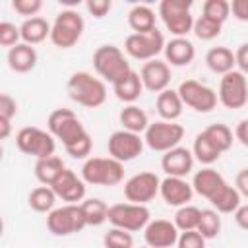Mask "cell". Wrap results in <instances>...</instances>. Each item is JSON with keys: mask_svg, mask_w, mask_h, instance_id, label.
I'll return each mask as SVG.
<instances>
[{"mask_svg": "<svg viewBox=\"0 0 248 248\" xmlns=\"http://www.w3.org/2000/svg\"><path fill=\"white\" fill-rule=\"evenodd\" d=\"M66 89L74 103L87 108H97L107 101L105 81L101 78H95L89 72H74L68 78Z\"/></svg>", "mask_w": 248, "mask_h": 248, "instance_id": "6da1fadb", "label": "cell"}, {"mask_svg": "<svg viewBox=\"0 0 248 248\" xmlns=\"http://www.w3.org/2000/svg\"><path fill=\"white\" fill-rule=\"evenodd\" d=\"M93 68L103 81H108L112 85L132 72L130 62L116 45H101L93 52Z\"/></svg>", "mask_w": 248, "mask_h": 248, "instance_id": "7a4b0ae2", "label": "cell"}, {"mask_svg": "<svg viewBox=\"0 0 248 248\" xmlns=\"http://www.w3.org/2000/svg\"><path fill=\"white\" fill-rule=\"evenodd\" d=\"M81 178L91 186H116L124 180V163L112 157H89L81 167Z\"/></svg>", "mask_w": 248, "mask_h": 248, "instance_id": "3957f363", "label": "cell"}, {"mask_svg": "<svg viewBox=\"0 0 248 248\" xmlns=\"http://www.w3.org/2000/svg\"><path fill=\"white\" fill-rule=\"evenodd\" d=\"M83 29H85V21L78 10H74V8L62 10L52 21L50 41L58 48H72L81 39Z\"/></svg>", "mask_w": 248, "mask_h": 248, "instance_id": "277c9868", "label": "cell"}, {"mask_svg": "<svg viewBox=\"0 0 248 248\" xmlns=\"http://www.w3.org/2000/svg\"><path fill=\"white\" fill-rule=\"evenodd\" d=\"M159 16L174 37H186L194 29L192 0H163L159 4Z\"/></svg>", "mask_w": 248, "mask_h": 248, "instance_id": "5b68a950", "label": "cell"}, {"mask_svg": "<svg viewBox=\"0 0 248 248\" xmlns=\"http://www.w3.org/2000/svg\"><path fill=\"white\" fill-rule=\"evenodd\" d=\"M46 128L54 136V140H60L64 147L78 141L87 134L85 126L78 118V114L72 108H56L46 118Z\"/></svg>", "mask_w": 248, "mask_h": 248, "instance_id": "8992f818", "label": "cell"}, {"mask_svg": "<svg viewBox=\"0 0 248 248\" xmlns=\"http://www.w3.org/2000/svg\"><path fill=\"white\" fill-rule=\"evenodd\" d=\"M87 227L79 203H64L46 215V229L54 236H70Z\"/></svg>", "mask_w": 248, "mask_h": 248, "instance_id": "52a82bcc", "label": "cell"}, {"mask_svg": "<svg viewBox=\"0 0 248 248\" xmlns=\"http://www.w3.org/2000/svg\"><path fill=\"white\" fill-rule=\"evenodd\" d=\"M16 145L25 155H31L35 159H45L54 155L56 140L48 130H41L37 126H23L16 134Z\"/></svg>", "mask_w": 248, "mask_h": 248, "instance_id": "ba28073f", "label": "cell"}, {"mask_svg": "<svg viewBox=\"0 0 248 248\" xmlns=\"http://www.w3.org/2000/svg\"><path fill=\"white\" fill-rule=\"evenodd\" d=\"M149 221H151V213L147 205H140L132 202L108 205V223L112 227L124 229L128 232H138L143 231Z\"/></svg>", "mask_w": 248, "mask_h": 248, "instance_id": "9c48e42d", "label": "cell"}, {"mask_svg": "<svg viewBox=\"0 0 248 248\" xmlns=\"http://www.w3.org/2000/svg\"><path fill=\"white\" fill-rule=\"evenodd\" d=\"M184 138V128L178 122H169V120H157L147 126L143 132V141L149 149L167 153L174 147H178L180 140Z\"/></svg>", "mask_w": 248, "mask_h": 248, "instance_id": "30bf717a", "label": "cell"}, {"mask_svg": "<svg viewBox=\"0 0 248 248\" xmlns=\"http://www.w3.org/2000/svg\"><path fill=\"white\" fill-rule=\"evenodd\" d=\"M165 37L159 29H153L149 33H132L124 41V50L130 58L149 62L155 60L165 50Z\"/></svg>", "mask_w": 248, "mask_h": 248, "instance_id": "8fae6325", "label": "cell"}, {"mask_svg": "<svg viewBox=\"0 0 248 248\" xmlns=\"http://www.w3.org/2000/svg\"><path fill=\"white\" fill-rule=\"evenodd\" d=\"M217 99L225 108L236 110L242 108L248 103V79L242 72L232 70L225 76H221Z\"/></svg>", "mask_w": 248, "mask_h": 248, "instance_id": "7c38bea8", "label": "cell"}, {"mask_svg": "<svg viewBox=\"0 0 248 248\" xmlns=\"http://www.w3.org/2000/svg\"><path fill=\"white\" fill-rule=\"evenodd\" d=\"M176 91L184 107H190L196 112H211L219 103L217 91L198 79H184Z\"/></svg>", "mask_w": 248, "mask_h": 248, "instance_id": "4fadbf2b", "label": "cell"}, {"mask_svg": "<svg viewBox=\"0 0 248 248\" xmlns=\"http://www.w3.org/2000/svg\"><path fill=\"white\" fill-rule=\"evenodd\" d=\"M159 188H161V178L155 172L143 170L130 176L124 182V198L132 203L147 205L149 202L155 200V196L159 194Z\"/></svg>", "mask_w": 248, "mask_h": 248, "instance_id": "5bb4252c", "label": "cell"}, {"mask_svg": "<svg viewBox=\"0 0 248 248\" xmlns=\"http://www.w3.org/2000/svg\"><path fill=\"white\" fill-rule=\"evenodd\" d=\"M143 145H145V141H143L141 134H134L128 130L112 132L107 141L108 157H112L120 163H128V161H134L136 157H140L143 151Z\"/></svg>", "mask_w": 248, "mask_h": 248, "instance_id": "9a60e30c", "label": "cell"}, {"mask_svg": "<svg viewBox=\"0 0 248 248\" xmlns=\"http://www.w3.org/2000/svg\"><path fill=\"white\" fill-rule=\"evenodd\" d=\"M180 231L169 219H151L143 229L145 246L149 248H170L178 242Z\"/></svg>", "mask_w": 248, "mask_h": 248, "instance_id": "2e32d148", "label": "cell"}, {"mask_svg": "<svg viewBox=\"0 0 248 248\" xmlns=\"http://www.w3.org/2000/svg\"><path fill=\"white\" fill-rule=\"evenodd\" d=\"M56 194L58 200L66 202V203H81L85 200V180L81 176H78L72 169H64L62 174L54 180V184L50 186Z\"/></svg>", "mask_w": 248, "mask_h": 248, "instance_id": "e0dca14e", "label": "cell"}, {"mask_svg": "<svg viewBox=\"0 0 248 248\" xmlns=\"http://www.w3.org/2000/svg\"><path fill=\"white\" fill-rule=\"evenodd\" d=\"M140 76H141V81H143V89L159 95L161 91L169 89V83H170V66L165 60L155 58V60L143 62V66L140 70Z\"/></svg>", "mask_w": 248, "mask_h": 248, "instance_id": "ac0fdd59", "label": "cell"}, {"mask_svg": "<svg viewBox=\"0 0 248 248\" xmlns=\"http://www.w3.org/2000/svg\"><path fill=\"white\" fill-rule=\"evenodd\" d=\"M159 196L167 205L172 207H182L188 205V202L194 196V188L186 178H176V176H165L161 180Z\"/></svg>", "mask_w": 248, "mask_h": 248, "instance_id": "d6986e66", "label": "cell"}, {"mask_svg": "<svg viewBox=\"0 0 248 248\" xmlns=\"http://www.w3.org/2000/svg\"><path fill=\"white\" fill-rule=\"evenodd\" d=\"M194 155L186 147H174L161 157V169L165 170L167 176H176V178H186L194 170Z\"/></svg>", "mask_w": 248, "mask_h": 248, "instance_id": "ffe728a7", "label": "cell"}, {"mask_svg": "<svg viewBox=\"0 0 248 248\" xmlns=\"http://www.w3.org/2000/svg\"><path fill=\"white\" fill-rule=\"evenodd\" d=\"M165 62L169 66H188L196 58V46L186 37H174L165 45Z\"/></svg>", "mask_w": 248, "mask_h": 248, "instance_id": "44dd1931", "label": "cell"}, {"mask_svg": "<svg viewBox=\"0 0 248 248\" xmlns=\"http://www.w3.org/2000/svg\"><path fill=\"white\" fill-rule=\"evenodd\" d=\"M37 58L39 56H37L35 46L27 45V43H19V45L12 46L8 50V56H6L10 70L16 72V74H27V72H31L37 66Z\"/></svg>", "mask_w": 248, "mask_h": 248, "instance_id": "7402d4cb", "label": "cell"}, {"mask_svg": "<svg viewBox=\"0 0 248 248\" xmlns=\"http://www.w3.org/2000/svg\"><path fill=\"white\" fill-rule=\"evenodd\" d=\"M223 184H227V180H225L223 174H221L219 170H215L213 167H203V169H200V170L194 174V178H192V188H194V192H196L198 196L205 198V200H209Z\"/></svg>", "mask_w": 248, "mask_h": 248, "instance_id": "603a6c76", "label": "cell"}, {"mask_svg": "<svg viewBox=\"0 0 248 248\" xmlns=\"http://www.w3.org/2000/svg\"><path fill=\"white\" fill-rule=\"evenodd\" d=\"M155 108L161 116V120H169V122H176L182 114V108H184V103L178 95L176 89H165L157 95V101H155Z\"/></svg>", "mask_w": 248, "mask_h": 248, "instance_id": "cb8c5ba5", "label": "cell"}, {"mask_svg": "<svg viewBox=\"0 0 248 248\" xmlns=\"http://www.w3.org/2000/svg\"><path fill=\"white\" fill-rule=\"evenodd\" d=\"M112 89H114V95H116L118 101L126 103V105H134L141 97V93H143L141 76L136 70H132L126 78H122L118 83H114Z\"/></svg>", "mask_w": 248, "mask_h": 248, "instance_id": "d4e9b609", "label": "cell"}, {"mask_svg": "<svg viewBox=\"0 0 248 248\" xmlns=\"http://www.w3.org/2000/svg\"><path fill=\"white\" fill-rule=\"evenodd\" d=\"M50 27H52V23H48V21H46L45 17H41V16L23 19V23L19 25L21 43H27V45L33 46V45L43 43L46 37L50 39Z\"/></svg>", "mask_w": 248, "mask_h": 248, "instance_id": "484cf974", "label": "cell"}, {"mask_svg": "<svg viewBox=\"0 0 248 248\" xmlns=\"http://www.w3.org/2000/svg\"><path fill=\"white\" fill-rule=\"evenodd\" d=\"M240 200H242L240 192H238L234 186H231V184L227 182V184H223L207 202L211 203V207H213L217 213H234V211L242 205Z\"/></svg>", "mask_w": 248, "mask_h": 248, "instance_id": "4316f807", "label": "cell"}, {"mask_svg": "<svg viewBox=\"0 0 248 248\" xmlns=\"http://www.w3.org/2000/svg\"><path fill=\"white\" fill-rule=\"evenodd\" d=\"M205 64L213 74L225 76L229 72L234 70L236 60H234V52L229 46H213L207 50L205 54Z\"/></svg>", "mask_w": 248, "mask_h": 248, "instance_id": "83f0119b", "label": "cell"}, {"mask_svg": "<svg viewBox=\"0 0 248 248\" xmlns=\"http://www.w3.org/2000/svg\"><path fill=\"white\" fill-rule=\"evenodd\" d=\"M155 19H157V16H155L153 8H149L147 4H136L128 12V25L134 33H149V31L157 29Z\"/></svg>", "mask_w": 248, "mask_h": 248, "instance_id": "f1b7e54d", "label": "cell"}, {"mask_svg": "<svg viewBox=\"0 0 248 248\" xmlns=\"http://www.w3.org/2000/svg\"><path fill=\"white\" fill-rule=\"evenodd\" d=\"M66 169L64 161L58 155H50L45 159H37L35 163V178L43 184V186H52L54 180L62 174V170Z\"/></svg>", "mask_w": 248, "mask_h": 248, "instance_id": "f546056e", "label": "cell"}, {"mask_svg": "<svg viewBox=\"0 0 248 248\" xmlns=\"http://www.w3.org/2000/svg\"><path fill=\"white\" fill-rule=\"evenodd\" d=\"M120 124H122V130H128V132H134V134H143L147 130V126L151 124L149 118H147V112L143 108H140L138 105H126L120 114Z\"/></svg>", "mask_w": 248, "mask_h": 248, "instance_id": "4dcf8cb0", "label": "cell"}, {"mask_svg": "<svg viewBox=\"0 0 248 248\" xmlns=\"http://www.w3.org/2000/svg\"><path fill=\"white\" fill-rule=\"evenodd\" d=\"M56 200L58 198H56V194L50 186H37L27 196L29 207L37 213H46V215L56 207Z\"/></svg>", "mask_w": 248, "mask_h": 248, "instance_id": "1f68e13d", "label": "cell"}, {"mask_svg": "<svg viewBox=\"0 0 248 248\" xmlns=\"http://www.w3.org/2000/svg\"><path fill=\"white\" fill-rule=\"evenodd\" d=\"M79 205L87 227H99L105 221H108V205L101 198H85Z\"/></svg>", "mask_w": 248, "mask_h": 248, "instance_id": "d6a6232c", "label": "cell"}, {"mask_svg": "<svg viewBox=\"0 0 248 248\" xmlns=\"http://www.w3.org/2000/svg\"><path fill=\"white\" fill-rule=\"evenodd\" d=\"M192 155H194V159H196V161H200L202 165L209 167V165H213L215 161H219L221 151H219V149L209 141V138H207L203 132H200V134L194 138Z\"/></svg>", "mask_w": 248, "mask_h": 248, "instance_id": "836d02e7", "label": "cell"}, {"mask_svg": "<svg viewBox=\"0 0 248 248\" xmlns=\"http://www.w3.org/2000/svg\"><path fill=\"white\" fill-rule=\"evenodd\" d=\"M207 138H209V141L221 151V153H225V151H229L231 147H232V141H234V134H232V130L227 126V124H223V122H215V124H209L205 130H202Z\"/></svg>", "mask_w": 248, "mask_h": 248, "instance_id": "e575fe53", "label": "cell"}, {"mask_svg": "<svg viewBox=\"0 0 248 248\" xmlns=\"http://www.w3.org/2000/svg\"><path fill=\"white\" fill-rule=\"evenodd\" d=\"M200 217H202V209L196 207V205H182L176 209L174 213V225L180 232L184 231H198V225H200Z\"/></svg>", "mask_w": 248, "mask_h": 248, "instance_id": "d590c367", "label": "cell"}, {"mask_svg": "<svg viewBox=\"0 0 248 248\" xmlns=\"http://www.w3.org/2000/svg\"><path fill=\"white\" fill-rule=\"evenodd\" d=\"M198 232H200L205 240L219 236V232H221V213H217L213 207H211V209H202Z\"/></svg>", "mask_w": 248, "mask_h": 248, "instance_id": "8d00e7d4", "label": "cell"}, {"mask_svg": "<svg viewBox=\"0 0 248 248\" xmlns=\"http://www.w3.org/2000/svg\"><path fill=\"white\" fill-rule=\"evenodd\" d=\"M202 16L217 21V23H225L231 16V2L227 0H205L202 6Z\"/></svg>", "mask_w": 248, "mask_h": 248, "instance_id": "74e56055", "label": "cell"}, {"mask_svg": "<svg viewBox=\"0 0 248 248\" xmlns=\"http://www.w3.org/2000/svg\"><path fill=\"white\" fill-rule=\"evenodd\" d=\"M221 29H223L221 23H217V21L205 17V16H200V17L194 21L192 33H194L198 39H202V41H213V39H217V37L221 35Z\"/></svg>", "mask_w": 248, "mask_h": 248, "instance_id": "f35d334b", "label": "cell"}, {"mask_svg": "<svg viewBox=\"0 0 248 248\" xmlns=\"http://www.w3.org/2000/svg\"><path fill=\"white\" fill-rule=\"evenodd\" d=\"M103 244L105 248H134V236L124 229L112 227L108 232H105Z\"/></svg>", "mask_w": 248, "mask_h": 248, "instance_id": "ab89813d", "label": "cell"}, {"mask_svg": "<svg viewBox=\"0 0 248 248\" xmlns=\"http://www.w3.org/2000/svg\"><path fill=\"white\" fill-rule=\"evenodd\" d=\"M19 41H21L19 27L16 23H12V21H2L0 23V45L10 50L12 46L19 45Z\"/></svg>", "mask_w": 248, "mask_h": 248, "instance_id": "60d3db41", "label": "cell"}, {"mask_svg": "<svg viewBox=\"0 0 248 248\" xmlns=\"http://www.w3.org/2000/svg\"><path fill=\"white\" fill-rule=\"evenodd\" d=\"M91 147H93L91 136L85 134L83 138H79L78 141L70 143V145L64 147V149H66V153H68L70 157H74V159H89V155H91Z\"/></svg>", "mask_w": 248, "mask_h": 248, "instance_id": "b9f144b4", "label": "cell"}, {"mask_svg": "<svg viewBox=\"0 0 248 248\" xmlns=\"http://www.w3.org/2000/svg\"><path fill=\"white\" fill-rule=\"evenodd\" d=\"M12 8L19 16H23L25 19H29V17H35L41 12L43 2L41 0H12Z\"/></svg>", "mask_w": 248, "mask_h": 248, "instance_id": "7bdbcfd3", "label": "cell"}, {"mask_svg": "<svg viewBox=\"0 0 248 248\" xmlns=\"http://www.w3.org/2000/svg\"><path fill=\"white\" fill-rule=\"evenodd\" d=\"M176 248H205V238L198 231H184L178 236Z\"/></svg>", "mask_w": 248, "mask_h": 248, "instance_id": "ee69618b", "label": "cell"}, {"mask_svg": "<svg viewBox=\"0 0 248 248\" xmlns=\"http://www.w3.org/2000/svg\"><path fill=\"white\" fill-rule=\"evenodd\" d=\"M17 114V101L8 95V93H2L0 95V120H10Z\"/></svg>", "mask_w": 248, "mask_h": 248, "instance_id": "f6af8a7d", "label": "cell"}, {"mask_svg": "<svg viewBox=\"0 0 248 248\" xmlns=\"http://www.w3.org/2000/svg\"><path fill=\"white\" fill-rule=\"evenodd\" d=\"M85 8H87V12L93 17L101 19V17H105L112 10V2L110 0H87L85 2Z\"/></svg>", "mask_w": 248, "mask_h": 248, "instance_id": "bcb514c9", "label": "cell"}, {"mask_svg": "<svg viewBox=\"0 0 248 248\" xmlns=\"http://www.w3.org/2000/svg\"><path fill=\"white\" fill-rule=\"evenodd\" d=\"M234 60H236L238 72H242L246 76L248 74V43L238 45V48L234 50Z\"/></svg>", "mask_w": 248, "mask_h": 248, "instance_id": "7dc6e473", "label": "cell"}, {"mask_svg": "<svg viewBox=\"0 0 248 248\" xmlns=\"http://www.w3.org/2000/svg\"><path fill=\"white\" fill-rule=\"evenodd\" d=\"M231 14L238 21H248V0H232Z\"/></svg>", "mask_w": 248, "mask_h": 248, "instance_id": "c3c4849f", "label": "cell"}, {"mask_svg": "<svg viewBox=\"0 0 248 248\" xmlns=\"http://www.w3.org/2000/svg\"><path fill=\"white\" fill-rule=\"evenodd\" d=\"M234 188L240 192L242 198H248V169L238 170V174L234 178Z\"/></svg>", "mask_w": 248, "mask_h": 248, "instance_id": "681fc988", "label": "cell"}, {"mask_svg": "<svg viewBox=\"0 0 248 248\" xmlns=\"http://www.w3.org/2000/svg\"><path fill=\"white\" fill-rule=\"evenodd\" d=\"M234 138H236L244 147H248V118H242V120L236 124V128H234Z\"/></svg>", "mask_w": 248, "mask_h": 248, "instance_id": "f907efd6", "label": "cell"}, {"mask_svg": "<svg viewBox=\"0 0 248 248\" xmlns=\"http://www.w3.org/2000/svg\"><path fill=\"white\" fill-rule=\"evenodd\" d=\"M234 223H236L242 231H248V203L240 205V207L234 211Z\"/></svg>", "mask_w": 248, "mask_h": 248, "instance_id": "816d5d0a", "label": "cell"}, {"mask_svg": "<svg viewBox=\"0 0 248 248\" xmlns=\"http://www.w3.org/2000/svg\"><path fill=\"white\" fill-rule=\"evenodd\" d=\"M10 132H12V122L10 120H0V138L2 140H8L10 138Z\"/></svg>", "mask_w": 248, "mask_h": 248, "instance_id": "f5cc1de1", "label": "cell"}, {"mask_svg": "<svg viewBox=\"0 0 248 248\" xmlns=\"http://www.w3.org/2000/svg\"><path fill=\"white\" fill-rule=\"evenodd\" d=\"M143 248H149V246H143Z\"/></svg>", "mask_w": 248, "mask_h": 248, "instance_id": "db71d44e", "label": "cell"}]
</instances>
